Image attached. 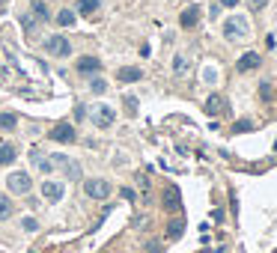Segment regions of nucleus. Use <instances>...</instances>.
<instances>
[{
	"label": "nucleus",
	"mask_w": 277,
	"mask_h": 253,
	"mask_svg": "<svg viewBox=\"0 0 277 253\" xmlns=\"http://www.w3.org/2000/svg\"><path fill=\"white\" fill-rule=\"evenodd\" d=\"M84 116H87V107L77 104V107H75V119H84Z\"/></svg>",
	"instance_id": "nucleus-29"
},
{
	"label": "nucleus",
	"mask_w": 277,
	"mask_h": 253,
	"mask_svg": "<svg viewBox=\"0 0 277 253\" xmlns=\"http://www.w3.org/2000/svg\"><path fill=\"white\" fill-rule=\"evenodd\" d=\"M143 78V71L137 69V66H126V69H120V81L123 84H134V81H140Z\"/></svg>",
	"instance_id": "nucleus-14"
},
{
	"label": "nucleus",
	"mask_w": 277,
	"mask_h": 253,
	"mask_svg": "<svg viewBox=\"0 0 277 253\" xmlns=\"http://www.w3.org/2000/svg\"><path fill=\"white\" fill-rule=\"evenodd\" d=\"M54 143H75L77 140V134H75V128H72V122H57L54 128H51V134H48Z\"/></svg>",
	"instance_id": "nucleus-6"
},
{
	"label": "nucleus",
	"mask_w": 277,
	"mask_h": 253,
	"mask_svg": "<svg viewBox=\"0 0 277 253\" xmlns=\"http://www.w3.org/2000/svg\"><path fill=\"white\" fill-rule=\"evenodd\" d=\"M197 21H200V6H188L182 15H179V24L185 27V30H191V27H197Z\"/></svg>",
	"instance_id": "nucleus-10"
},
{
	"label": "nucleus",
	"mask_w": 277,
	"mask_h": 253,
	"mask_svg": "<svg viewBox=\"0 0 277 253\" xmlns=\"http://www.w3.org/2000/svg\"><path fill=\"white\" fill-rule=\"evenodd\" d=\"M90 90H93V92H96V95H101V92H104V90H107V84H104V81H101V78H93V84H90Z\"/></svg>",
	"instance_id": "nucleus-24"
},
{
	"label": "nucleus",
	"mask_w": 277,
	"mask_h": 253,
	"mask_svg": "<svg viewBox=\"0 0 277 253\" xmlns=\"http://www.w3.org/2000/svg\"><path fill=\"white\" fill-rule=\"evenodd\" d=\"M248 36H251V24H248L245 15H229L224 21V39H229V42H245Z\"/></svg>",
	"instance_id": "nucleus-1"
},
{
	"label": "nucleus",
	"mask_w": 277,
	"mask_h": 253,
	"mask_svg": "<svg viewBox=\"0 0 277 253\" xmlns=\"http://www.w3.org/2000/svg\"><path fill=\"white\" fill-rule=\"evenodd\" d=\"M164 206H167V208H179V191H176V188H167V194H164Z\"/></svg>",
	"instance_id": "nucleus-21"
},
{
	"label": "nucleus",
	"mask_w": 277,
	"mask_h": 253,
	"mask_svg": "<svg viewBox=\"0 0 277 253\" xmlns=\"http://www.w3.org/2000/svg\"><path fill=\"white\" fill-rule=\"evenodd\" d=\"M265 3H268V0H248V6L256 12V9H265Z\"/></svg>",
	"instance_id": "nucleus-28"
},
{
	"label": "nucleus",
	"mask_w": 277,
	"mask_h": 253,
	"mask_svg": "<svg viewBox=\"0 0 277 253\" xmlns=\"http://www.w3.org/2000/svg\"><path fill=\"white\" fill-rule=\"evenodd\" d=\"M30 164H33L36 170H42V173H51V170H54L51 161L42 155V149H30Z\"/></svg>",
	"instance_id": "nucleus-11"
},
{
	"label": "nucleus",
	"mask_w": 277,
	"mask_h": 253,
	"mask_svg": "<svg viewBox=\"0 0 277 253\" xmlns=\"http://www.w3.org/2000/svg\"><path fill=\"white\" fill-rule=\"evenodd\" d=\"M256 66H259V54L256 51H248L239 63H235V69H239V71H253Z\"/></svg>",
	"instance_id": "nucleus-12"
},
{
	"label": "nucleus",
	"mask_w": 277,
	"mask_h": 253,
	"mask_svg": "<svg viewBox=\"0 0 277 253\" xmlns=\"http://www.w3.org/2000/svg\"><path fill=\"white\" fill-rule=\"evenodd\" d=\"M173 71H176L179 78L188 75V60H185V57H176V60H173Z\"/></svg>",
	"instance_id": "nucleus-22"
},
{
	"label": "nucleus",
	"mask_w": 277,
	"mask_h": 253,
	"mask_svg": "<svg viewBox=\"0 0 277 253\" xmlns=\"http://www.w3.org/2000/svg\"><path fill=\"white\" fill-rule=\"evenodd\" d=\"M6 185H9V191H12V194H30V188H33V179H30L24 170H15V173H9Z\"/></svg>",
	"instance_id": "nucleus-4"
},
{
	"label": "nucleus",
	"mask_w": 277,
	"mask_h": 253,
	"mask_svg": "<svg viewBox=\"0 0 277 253\" xmlns=\"http://www.w3.org/2000/svg\"><path fill=\"white\" fill-rule=\"evenodd\" d=\"M15 158H18V152L12 143H0V164H12Z\"/></svg>",
	"instance_id": "nucleus-15"
},
{
	"label": "nucleus",
	"mask_w": 277,
	"mask_h": 253,
	"mask_svg": "<svg viewBox=\"0 0 277 253\" xmlns=\"http://www.w3.org/2000/svg\"><path fill=\"white\" fill-rule=\"evenodd\" d=\"M84 191H87V197H93V200H107V197H110V182H104V179H87V182H84Z\"/></svg>",
	"instance_id": "nucleus-5"
},
{
	"label": "nucleus",
	"mask_w": 277,
	"mask_h": 253,
	"mask_svg": "<svg viewBox=\"0 0 277 253\" xmlns=\"http://www.w3.org/2000/svg\"><path fill=\"white\" fill-rule=\"evenodd\" d=\"M75 21H77V18H75L72 9H60V12H57V24H63V27H75Z\"/></svg>",
	"instance_id": "nucleus-19"
},
{
	"label": "nucleus",
	"mask_w": 277,
	"mask_h": 253,
	"mask_svg": "<svg viewBox=\"0 0 277 253\" xmlns=\"http://www.w3.org/2000/svg\"><path fill=\"white\" fill-rule=\"evenodd\" d=\"M182 230H185V227H182V221H170L167 235H170V238H179V235H182Z\"/></svg>",
	"instance_id": "nucleus-23"
},
{
	"label": "nucleus",
	"mask_w": 277,
	"mask_h": 253,
	"mask_svg": "<svg viewBox=\"0 0 277 253\" xmlns=\"http://www.w3.org/2000/svg\"><path fill=\"white\" fill-rule=\"evenodd\" d=\"M77 71H81V75H99V71H101V60L87 54V57L77 60Z\"/></svg>",
	"instance_id": "nucleus-9"
},
{
	"label": "nucleus",
	"mask_w": 277,
	"mask_h": 253,
	"mask_svg": "<svg viewBox=\"0 0 277 253\" xmlns=\"http://www.w3.org/2000/svg\"><path fill=\"white\" fill-rule=\"evenodd\" d=\"M15 125H18L15 114H0V131H12Z\"/></svg>",
	"instance_id": "nucleus-20"
},
{
	"label": "nucleus",
	"mask_w": 277,
	"mask_h": 253,
	"mask_svg": "<svg viewBox=\"0 0 277 253\" xmlns=\"http://www.w3.org/2000/svg\"><path fill=\"white\" fill-rule=\"evenodd\" d=\"M126 107H128V114H134L137 111V98L134 95H126Z\"/></svg>",
	"instance_id": "nucleus-27"
},
{
	"label": "nucleus",
	"mask_w": 277,
	"mask_h": 253,
	"mask_svg": "<svg viewBox=\"0 0 277 253\" xmlns=\"http://www.w3.org/2000/svg\"><path fill=\"white\" fill-rule=\"evenodd\" d=\"M224 107H227V101H224L221 95H209V98H206V114H209V116L224 114Z\"/></svg>",
	"instance_id": "nucleus-13"
},
{
	"label": "nucleus",
	"mask_w": 277,
	"mask_h": 253,
	"mask_svg": "<svg viewBox=\"0 0 277 253\" xmlns=\"http://www.w3.org/2000/svg\"><path fill=\"white\" fill-rule=\"evenodd\" d=\"M259 95L268 98V95H271V84H259Z\"/></svg>",
	"instance_id": "nucleus-30"
},
{
	"label": "nucleus",
	"mask_w": 277,
	"mask_h": 253,
	"mask_svg": "<svg viewBox=\"0 0 277 253\" xmlns=\"http://www.w3.org/2000/svg\"><path fill=\"white\" fill-rule=\"evenodd\" d=\"M33 15H36V21H48L51 18V12H48V6L42 3V0H33Z\"/></svg>",
	"instance_id": "nucleus-18"
},
{
	"label": "nucleus",
	"mask_w": 277,
	"mask_h": 253,
	"mask_svg": "<svg viewBox=\"0 0 277 253\" xmlns=\"http://www.w3.org/2000/svg\"><path fill=\"white\" fill-rule=\"evenodd\" d=\"M6 3H9V0H0V12H3V6H6Z\"/></svg>",
	"instance_id": "nucleus-33"
},
{
	"label": "nucleus",
	"mask_w": 277,
	"mask_h": 253,
	"mask_svg": "<svg viewBox=\"0 0 277 253\" xmlns=\"http://www.w3.org/2000/svg\"><path fill=\"white\" fill-rule=\"evenodd\" d=\"M251 128H253L251 119H239V122H235V131H251Z\"/></svg>",
	"instance_id": "nucleus-26"
},
{
	"label": "nucleus",
	"mask_w": 277,
	"mask_h": 253,
	"mask_svg": "<svg viewBox=\"0 0 277 253\" xmlns=\"http://www.w3.org/2000/svg\"><path fill=\"white\" fill-rule=\"evenodd\" d=\"M12 211H15V208H12V200H9L6 194H0V221H9Z\"/></svg>",
	"instance_id": "nucleus-16"
},
{
	"label": "nucleus",
	"mask_w": 277,
	"mask_h": 253,
	"mask_svg": "<svg viewBox=\"0 0 277 253\" xmlns=\"http://www.w3.org/2000/svg\"><path fill=\"white\" fill-rule=\"evenodd\" d=\"M123 197H126L128 203H131V200H134V191H131V188H123Z\"/></svg>",
	"instance_id": "nucleus-31"
},
{
	"label": "nucleus",
	"mask_w": 277,
	"mask_h": 253,
	"mask_svg": "<svg viewBox=\"0 0 277 253\" xmlns=\"http://www.w3.org/2000/svg\"><path fill=\"white\" fill-rule=\"evenodd\" d=\"M221 6H229L232 9V6H239V0H221Z\"/></svg>",
	"instance_id": "nucleus-32"
},
{
	"label": "nucleus",
	"mask_w": 277,
	"mask_h": 253,
	"mask_svg": "<svg viewBox=\"0 0 277 253\" xmlns=\"http://www.w3.org/2000/svg\"><path fill=\"white\" fill-rule=\"evenodd\" d=\"M113 119H116L113 107H107V104H99V107H96V114H93V122H96L99 128H110V125H113Z\"/></svg>",
	"instance_id": "nucleus-7"
},
{
	"label": "nucleus",
	"mask_w": 277,
	"mask_h": 253,
	"mask_svg": "<svg viewBox=\"0 0 277 253\" xmlns=\"http://www.w3.org/2000/svg\"><path fill=\"white\" fill-rule=\"evenodd\" d=\"M101 6V0H77V12L81 15H93Z\"/></svg>",
	"instance_id": "nucleus-17"
},
{
	"label": "nucleus",
	"mask_w": 277,
	"mask_h": 253,
	"mask_svg": "<svg viewBox=\"0 0 277 253\" xmlns=\"http://www.w3.org/2000/svg\"><path fill=\"white\" fill-rule=\"evenodd\" d=\"M42 197H45V200H51V203H60V200L66 197L63 182H42Z\"/></svg>",
	"instance_id": "nucleus-8"
},
{
	"label": "nucleus",
	"mask_w": 277,
	"mask_h": 253,
	"mask_svg": "<svg viewBox=\"0 0 277 253\" xmlns=\"http://www.w3.org/2000/svg\"><path fill=\"white\" fill-rule=\"evenodd\" d=\"M51 167H57L63 176H69V179H81V164L77 161H72L69 155H51Z\"/></svg>",
	"instance_id": "nucleus-2"
},
{
	"label": "nucleus",
	"mask_w": 277,
	"mask_h": 253,
	"mask_svg": "<svg viewBox=\"0 0 277 253\" xmlns=\"http://www.w3.org/2000/svg\"><path fill=\"white\" fill-rule=\"evenodd\" d=\"M21 230H24V232H36V230H39L36 218H24V221H21Z\"/></svg>",
	"instance_id": "nucleus-25"
},
{
	"label": "nucleus",
	"mask_w": 277,
	"mask_h": 253,
	"mask_svg": "<svg viewBox=\"0 0 277 253\" xmlns=\"http://www.w3.org/2000/svg\"><path fill=\"white\" fill-rule=\"evenodd\" d=\"M45 51L51 54V57H69L72 54V42L66 39V36H48V39H45Z\"/></svg>",
	"instance_id": "nucleus-3"
}]
</instances>
